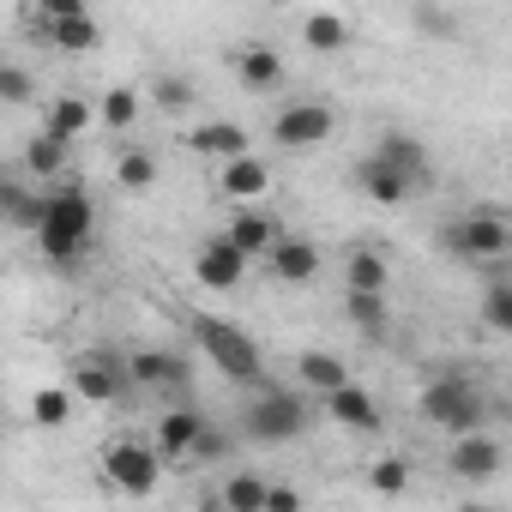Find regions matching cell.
Segmentation results:
<instances>
[{
  "instance_id": "obj_17",
  "label": "cell",
  "mask_w": 512,
  "mask_h": 512,
  "mask_svg": "<svg viewBox=\"0 0 512 512\" xmlns=\"http://www.w3.org/2000/svg\"><path fill=\"white\" fill-rule=\"evenodd\" d=\"M187 151L205 157V163H235V157L253 151V139H247L241 121H199V127L187 133Z\"/></svg>"
},
{
  "instance_id": "obj_9",
  "label": "cell",
  "mask_w": 512,
  "mask_h": 512,
  "mask_svg": "<svg viewBox=\"0 0 512 512\" xmlns=\"http://www.w3.org/2000/svg\"><path fill=\"white\" fill-rule=\"evenodd\" d=\"M67 392H73V404H115V398L127 392L121 356H109V350H85V356H73V368H67Z\"/></svg>"
},
{
  "instance_id": "obj_24",
  "label": "cell",
  "mask_w": 512,
  "mask_h": 512,
  "mask_svg": "<svg viewBox=\"0 0 512 512\" xmlns=\"http://www.w3.org/2000/svg\"><path fill=\"white\" fill-rule=\"evenodd\" d=\"M356 187H362L374 205H386V211H392V205H404V199L416 193V181H410V175H398V169H386L380 157H362V163H356Z\"/></svg>"
},
{
  "instance_id": "obj_35",
  "label": "cell",
  "mask_w": 512,
  "mask_h": 512,
  "mask_svg": "<svg viewBox=\"0 0 512 512\" xmlns=\"http://www.w3.org/2000/svg\"><path fill=\"white\" fill-rule=\"evenodd\" d=\"M151 103H157L163 115H181V109H193V103H199V91H193V79H175V73H163V79L151 85Z\"/></svg>"
},
{
  "instance_id": "obj_7",
  "label": "cell",
  "mask_w": 512,
  "mask_h": 512,
  "mask_svg": "<svg viewBox=\"0 0 512 512\" xmlns=\"http://www.w3.org/2000/svg\"><path fill=\"white\" fill-rule=\"evenodd\" d=\"M332 133H338V109L320 103V97H296L272 115V145L278 151H320Z\"/></svg>"
},
{
  "instance_id": "obj_18",
  "label": "cell",
  "mask_w": 512,
  "mask_h": 512,
  "mask_svg": "<svg viewBox=\"0 0 512 512\" xmlns=\"http://www.w3.org/2000/svg\"><path fill=\"white\" fill-rule=\"evenodd\" d=\"M229 67H235V79H241L247 91H260V97H272V91L284 85V55H278L272 43H241V49L229 55Z\"/></svg>"
},
{
  "instance_id": "obj_10",
  "label": "cell",
  "mask_w": 512,
  "mask_h": 512,
  "mask_svg": "<svg viewBox=\"0 0 512 512\" xmlns=\"http://www.w3.org/2000/svg\"><path fill=\"white\" fill-rule=\"evenodd\" d=\"M266 278L272 284H284V290H302V284H314L320 278V241H308V235H278L272 241V253H266Z\"/></svg>"
},
{
  "instance_id": "obj_14",
  "label": "cell",
  "mask_w": 512,
  "mask_h": 512,
  "mask_svg": "<svg viewBox=\"0 0 512 512\" xmlns=\"http://www.w3.org/2000/svg\"><path fill=\"white\" fill-rule=\"evenodd\" d=\"M211 193L217 199H229L235 211L241 205H253V199H260V193H272V163L266 157H235V163H217V181H211Z\"/></svg>"
},
{
  "instance_id": "obj_8",
  "label": "cell",
  "mask_w": 512,
  "mask_h": 512,
  "mask_svg": "<svg viewBox=\"0 0 512 512\" xmlns=\"http://www.w3.org/2000/svg\"><path fill=\"white\" fill-rule=\"evenodd\" d=\"M121 374H127V392H181V386H193L187 356L163 350V344H145V350L121 356Z\"/></svg>"
},
{
  "instance_id": "obj_1",
  "label": "cell",
  "mask_w": 512,
  "mask_h": 512,
  "mask_svg": "<svg viewBox=\"0 0 512 512\" xmlns=\"http://www.w3.org/2000/svg\"><path fill=\"white\" fill-rule=\"evenodd\" d=\"M37 253L49 266H79L91 241H97V199L85 181H61L55 193H43V223H37Z\"/></svg>"
},
{
  "instance_id": "obj_15",
  "label": "cell",
  "mask_w": 512,
  "mask_h": 512,
  "mask_svg": "<svg viewBox=\"0 0 512 512\" xmlns=\"http://www.w3.org/2000/svg\"><path fill=\"white\" fill-rule=\"evenodd\" d=\"M500 464H506V446H500L494 434H464V440H452V452H446V470H452L458 482H494Z\"/></svg>"
},
{
  "instance_id": "obj_25",
  "label": "cell",
  "mask_w": 512,
  "mask_h": 512,
  "mask_svg": "<svg viewBox=\"0 0 512 512\" xmlns=\"http://www.w3.org/2000/svg\"><path fill=\"white\" fill-rule=\"evenodd\" d=\"M350 380V368H344V356H332V350H302L296 356V386H308L314 398H326V392H338Z\"/></svg>"
},
{
  "instance_id": "obj_28",
  "label": "cell",
  "mask_w": 512,
  "mask_h": 512,
  "mask_svg": "<svg viewBox=\"0 0 512 512\" xmlns=\"http://www.w3.org/2000/svg\"><path fill=\"white\" fill-rule=\"evenodd\" d=\"M67 422H73V392H67V386H37V392H31V428L61 434Z\"/></svg>"
},
{
  "instance_id": "obj_11",
  "label": "cell",
  "mask_w": 512,
  "mask_h": 512,
  "mask_svg": "<svg viewBox=\"0 0 512 512\" xmlns=\"http://www.w3.org/2000/svg\"><path fill=\"white\" fill-rule=\"evenodd\" d=\"M320 410H326L338 428H350V434H386V410H380V398H374L362 380H344L338 392H326Z\"/></svg>"
},
{
  "instance_id": "obj_30",
  "label": "cell",
  "mask_w": 512,
  "mask_h": 512,
  "mask_svg": "<svg viewBox=\"0 0 512 512\" xmlns=\"http://www.w3.org/2000/svg\"><path fill=\"white\" fill-rule=\"evenodd\" d=\"M362 482H368V494H380V500H398L410 482H416V470H410V458H374L368 470H362Z\"/></svg>"
},
{
  "instance_id": "obj_21",
  "label": "cell",
  "mask_w": 512,
  "mask_h": 512,
  "mask_svg": "<svg viewBox=\"0 0 512 512\" xmlns=\"http://www.w3.org/2000/svg\"><path fill=\"white\" fill-rule=\"evenodd\" d=\"M91 121H97V103H91V97H79V91L49 97V109H43V133H49V139H61V145H79V139L91 133Z\"/></svg>"
},
{
  "instance_id": "obj_32",
  "label": "cell",
  "mask_w": 512,
  "mask_h": 512,
  "mask_svg": "<svg viewBox=\"0 0 512 512\" xmlns=\"http://www.w3.org/2000/svg\"><path fill=\"white\" fill-rule=\"evenodd\" d=\"M97 121H103L109 133H133V121H139V91H133V85L103 91V97H97Z\"/></svg>"
},
{
  "instance_id": "obj_23",
  "label": "cell",
  "mask_w": 512,
  "mask_h": 512,
  "mask_svg": "<svg viewBox=\"0 0 512 512\" xmlns=\"http://www.w3.org/2000/svg\"><path fill=\"white\" fill-rule=\"evenodd\" d=\"M0 223L37 235V223H43V193H37L31 181H19V175H0Z\"/></svg>"
},
{
  "instance_id": "obj_6",
  "label": "cell",
  "mask_w": 512,
  "mask_h": 512,
  "mask_svg": "<svg viewBox=\"0 0 512 512\" xmlns=\"http://www.w3.org/2000/svg\"><path fill=\"white\" fill-rule=\"evenodd\" d=\"M103 482H109L115 494H127V500H145V494H157V482H163V458L151 452V440L121 434V440L103 446Z\"/></svg>"
},
{
  "instance_id": "obj_20",
  "label": "cell",
  "mask_w": 512,
  "mask_h": 512,
  "mask_svg": "<svg viewBox=\"0 0 512 512\" xmlns=\"http://www.w3.org/2000/svg\"><path fill=\"white\" fill-rule=\"evenodd\" d=\"M25 25L49 43V49H61V55H85V49H97L103 43V25H97V13H79V19H37V13H25Z\"/></svg>"
},
{
  "instance_id": "obj_22",
  "label": "cell",
  "mask_w": 512,
  "mask_h": 512,
  "mask_svg": "<svg viewBox=\"0 0 512 512\" xmlns=\"http://www.w3.org/2000/svg\"><path fill=\"white\" fill-rule=\"evenodd\" d=\"M368 157H380L386 169H398V175H410L416 187L428 181V145H422L416 133H404V127H392V133H380V145H374Z\"/></svg>"
},
{
  "instance_id": "obj_38",
  "label": "cell",
  "mask_w": 512,
  "mask_h": 512,
  "mask_svg": "<svg viewBox=\"0 0 512 512\" xmlns=\"http://www.w3.org/2000/svg\"><path fill=\"white\" fill-rule=\"evenodd\" d=\"M266 512H302V494L290 482H266Z\"/></svg>"
},
{
  "instance_id": "obj_26",
  "label": "cell",
  "mask_w": 512,
  "mask_h": 512,
  "mask_svg": "<svg viewBox=\"0 0 512 512\" xmlns=\"http://www.w3.org/2000/svg\"><path fill=\"white\" fill-rule=\"evenodd\" d=\"M266 482L272 476H260V470H229L217 488V506L223 512H266Z\"/></svg>"
},
{
  "instance_id": "obj_39",
  "label": "cell",
  "mask_w": 512,
  "mask_h": 512,
  "mask_svg": "<svg viewBox=\"0 0 512 512\" xmlns=\"http://www.w3.org/2000/svg\"><path fill=\"white\" fill-rule=\"evenodd\" d=\"M79 13H91V0H43V7H37V19H79Z\"/></svg>"
},
{
  "instance_id": "obj_29",
  "label": "cell",
  "mask_w": 512,
  "mask_h": 512,
  "mask_svg": "<svg viewBox=\"0 0 512 512\" xmlns=\"http://www.w3.org/2000/svg\"><path fill=\"white\" fill-rule=\"evenodd\" d=\"M302 43H308L314 55H338V49H350V19H338V13H308V19H302Z\"/></svg>"
},
{
  "instance_id": "obj_12",
  "label": "cell",
  "mask_w": 512,
  "mask_h": 512,
  "mask_svg": "<svg viewBox=\"0 0 512 512\" xmlns=\"http://www.w3.org/2000/svg\"><path fill=\"white\" fill-rule=\"evenodd\" d=\"M193 278H199V290H241L247 284V260L223 235H205L193 247Z\"/></svg>"
},
{
  "instance_id": "obj_34",
  "label": "cell",
  "mask_w": 512,
  "mask_h": 512,
  "mask_svg": "<svg viewBox=\"0 0 512 512\" xmlns=\"http://www.w3.org/2000/svg\"><path fill=\"white\" fill-rule=\"evenodd\" d=\"M344 314L362 338H374V344L386 338V296H344Z\"/></svg>"
},
{
  "instance_id": "obj_16",
  "label": "cell",
  "mask_w": 512,
  "mask_h": 512,
  "mask_svg": "<svg viewBox=\"0 0 512 512\" xmlns=\"http://www.w3.org/2000/svg\"><path fill=\"white\" fill-rule=\"evenodd\" d=\"M199 428H205V416H199L193 404H169V410L157 416L151 452H157L163 464H181V458H193V440H199Z\"/></svg>"
},
{
  "instance_id": "obj_19",
  "label": "cell",
  "mask_w": 512,
  "mask_h": 512,
  "mask_svg": "<svg viewBox=\"0 0 512 512\" xmlns=\"http://www.w3.org/2000/svg\"><path fill=\"white\" fill-rule=\"evenodd\" d=\"M392 290V266H386V253L356 241L344 253V296H386Z\"/></svg>"
},
{
  "instance_id": "obj_36",
  "label": "cell",
  "mask_w": 512,
  "mask_h": 512,
  "mask_svg": "<svg viewBox=\"0 0 512 512\" xmlns=\"http://www.w3.org/2000/svg\"><path fill=\"white\" fill-rule=\"evenodd\" d=\"M37 97V79H31V67H19V61H7L0 55V103H31Z\"/></svg>"
},
{
  "instance_id": "obj_2",
  "label": "cell",
  "mask_w": 512,
  "mask_h": 512,
  "mask_svg": "<svg viewBox=\"0 0 512 512\" xmlns=\"http://www.w3.org/2000/svg\"><path fill=\"white\" fill-rule=\"evenodd\" d=\"M416 410H422V422L446 428L452 440H464V434H488V392H482V380H470L464 368L434 374V380L422 386Z\"/></svg>"
},
{
  "instance_id": "obj_37",
  "label": "cell",
  "mask_w": 512,
  "mask_h": 512,
  "mask_svg": "<svg viewBox=\"0 0 512 512\" xmlns=\"http://www.w3.org/2000/svg\"><path fill=\"white\" fill-rule=\"evenodd\" d=\"M223 452H229V434H223L217 422H205V428H199V440H193V458H205V464H211V458H223Z\"/></svg>"
},
{
  "instance_id": "obj_4",
  "label": "cell",
  "mask_w": 512,
  "mask_h": 512,
  "mask_svg": "<svg viewBox=\"0 0 512 512\" xmlns=\"http://www.w3.org/2000/svg\"><path fill=\"white\" fill-rule=\"evenodd\" d=\"M187 332H193V344L211 356V368H217L229 386H260V380H266V356H260V344H253L235 320L187 314Z\"/></svg>"
},
{
  "instance_id": "obj_31",
  "label": "cell",
  "mask_w": 512,
  "mask_h": 512,
  "mask_svg": "<svg viewBox=\"0 0 512 512\" xmlns=\"http://www.w3.org/2000/svg\"><path fill=\"white\" fill-rule=\"evenodd\" d=\"M115 181H121V193H151L157 187V157L145 145H127L115 157Z\"/></svg>"
},
{
  "instance_id": "obj_33",
  "label": "cell",
  "mask_w": 512,
  "mask_h": 512,
  "mask_svg": "<svg viewBox=\"0 0 512 512\" xmlns=\"http://www.w3.org/2000/svg\"><path fill=\"white\" fill-rule=\"evenodd\" d=\"M482 326H488L494 338H506V332H512V284H506L500 272L482 284Z\"/></svg>"
},
{
  "instance_id": "obj_27",
  "label": "cell",
  "mask_w": 512,
  "mask_h": 512,
  "mask_svg": "<svg viewBox=\"0 0 512 512\" xmlns=\"http://www.w3.org/2000/svg\"><path fill=\"white\" fill-rule=\"evenodd\" d=\"M67 157H73V145L49 139V133L37 127L31 145H25V181H61V175H67Z\"/></svg>"
},
{
  "instance_id": "obj_3",
  "label": "cell",
  "mask_w": 512,
  "mask_h": 512,
  "mask_svg": "<svg viewBox=\"0 0 512 512\" xmlns=\"http://www.w3.org/2000/svg\"><path fill=\"white\" fill-rule=\"evenodd\" d=\"M308 422H314V398L302 386H260L241 410V434L253 446H290L308 434Z\"/></svg>"
},
{
  "instance_id": "obj_5",
  "label": "cell",
  "mask_w": 512,
  "mask_h": 512,
  "mask_svg": "<svg viewBox=\"0 0 512 512\" xmlns=\"http://www.w3.org/2000/svg\"><path fill=\"white\" fill-rule=\"evenodd\" d=\"M452 260H470V266H506V253H512V223L494 211V205H476L452 223H440L434 235Z\"/></svg>"
},
{
  "instance_id": "obj_13",
  "label": "cell",
  "mask_w": 512,
  "mask_h": 512,
  "mask_svg": "<svg viewBox=\"0 0 512 512\" xmlns=\"http://www.w3.org/2000/svg\"><path fill=\"white\" fill-rule=\"evenodd\" d=\"M284 235V223L272 217V211H260V205H241L229 223H223V241L241 253V260L253 266V260H266V253H272V241Z\"/></svg>"
}]
</instances>
